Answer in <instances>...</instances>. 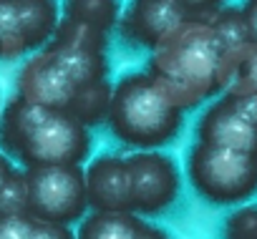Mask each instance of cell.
<instances>
[{"mask_svg":"<svg viewBox=\"0 0 257 239\" xmlns=\"http://www.w3.org/2000/svg\"><path fill=\"white\" fill-rule=\"evenodd\" d=\"M28 184V214L38 221L76 224L86 216L88 191L86 169L81 164H48L26 166Z\"/></svg>","mask_w":257,"mask_h":239,"instance_id":"5b68a950","label":"cell"},{"mask_svg":"<svg viewBox=\"0 0 257 239\" xmlns=\"http://www.w3.org/2000/svg\"><path fill=\"white\" fill-rule=\"evenodd\" d=\"M132 174L134 211L142 216H159L172 209L182 194V171L169 154L159 149L126 156Z\"/></svg>","mask_w":257,"mask_h":239,"instance_id":"52a82bcc","label":"cell"},{"mask_svg":"<svg viewBox=\"0 0 257 239\" xmlns=\"http://www.w3.org/2000/svg\"><path fill=\"white\" fill-rule=\"evenodd\" d=\"M142 226L137 211H91L81 219L76 239H137Z\"/></svg>","mask_w":257,"mask_h":239,"instance_id":"4fadbf2b","label":"cell"},{"mask_svg":"<svg viewBox=\"0 0 257 239\" xmlns=\"http://www.w3.org/2000/svg\"><path fill=\"white\" fill-rule=\"evenodd\" d=\"M239 13H242V18H244V26H247V31H249L252 43L257 46V0H242Z\"/></svg>","mask_w":257,"mask_h":239,"instance_id":"44dd1931","label":"cell"},{"mask_svg":"<svg viewBox=\"0 0 257 239\" xmlns=\"http://www.w3.org/2000/svg\"><path fill=\"white\" fill-rule=\"evenodd\" d=\"M0 214H28V184L26 171L16 169L0 194Z\"/></svg>","mask_w":257,"mask_h":239,"instance_id":"e0dca14e","label":"cell"},{"mask_svg":"<svg viewBox=\"0 0 257 239\" xmlns=\"http://www.w3.org/2000/svg\"><path fill=\"white\" fill-rule=\"evenodd\" d=\"M58 23V0H0V61L13 63L46 48Z\"/></svg>","mask_w":257,"mask_h":239,"instance_id":"8992f818","label":"cell"},{"mask_svg":"<svg viewBox=\"0 0 257 239\" xmlns=\"http://www.w3.org/2000/svg\"><path fill=\"white\" fill-rule=\"evenodd\" d=\"M222 239H257V204L237 206L222 224Z\"/></svg>","mask_w":257,"mask_h":239,"instance_id":"2e32d148","label":"cell"},{"mask_svg":"<svg viewBox=\"0 0 257 239\" xmlns=\"http://www.w3.org/2000/svg\"><path fill=\"white\" fill-rule=\"evenodd\" d=\"M137 239H172V236L162 226H154V224H147L144 221V226H142V231H139Z\"/></svg>","mask_w":257,"mask_h":239,"instance_id":"603a6c76","label":"cell"},{"mask_svg":"<svg viewBox=\"0 0 257 239\" xmlns=\"http://www.w3.org/2000/svg\"><path fill=\"white\" fill-rule=\"evenodd\" d=\"M111 91H113V86L108 81H101V83H93V86H83L76 93L68 113H73L78 121L86 124V126L106 121L108 103H111Z\"/></svg>","mask_w":257,"mask_h":239,"instance_id":"9a60e30c","label":"cell"},{"mask_svg":"<svg viewBox=\"0 0 257 239\" xmlns=\"http://www.w3.org/2000/svg\"><path fill=\"white\" fill-rule=\"evenodd\" d=\"M197 141L257 154V121L234 101L232 93L214 98L197 121Z\"/></svg>","mask_w":257,"mask_h":239,"instance_id":"8fae6325","label":"cell"},{"mask_svg":"<svg viewBox=\"0 0 257 239\" xmlns=\"http://www.w3.org/2000/svg\"><path fill=\"white\" fill-rule=\"evenodd\" d=\"M192 13L177 0H128V8L118 18V36L134 48L157 51L174 38Z\"/></svg>","mask_w":257,"mask_h":239,"instance_id":"9c48e42d","label":"cell"},{"mask_svg":"<svg viewBox=\"0 0 257 239\" xmlns=\"http://www.w3.org/2000/svg\"><path fill=\"white\" fill-rule=\"evenodd\" d=\"M0 118H3V108H0Z\"/></svg>","mask_w":257,"mask_h":239,"instance_id":"cb8c5ba5","label":"cell"},{"mask_svg":"<svg viewBox=\"0 0 257 239\" xmlns=\"http://www.w3.org/2000/svg\"><path fill=\"white\" fill-rule=\"evenodd\" d=\"M182 111L152 71H134L113 86L106 124L123 146L152 151L164 149L182 134Z\"/></svg>","mask_w":257,"mask_h":239,"instance_id":"3957f363","label":"cell"},{"mask_svg":"<svg viewBox=\"0 0 257 239\" xmlns=\"http://www.w3.org/2000/svg\"><path fill=\"white\" fill-rule=\"evenodd\" d=\"M31 239H76V234L68 224H53V221H38L36 219Z\"/></svg>","mask_w":257,"mask_h":239,"instance_id":"d6986e66","label":"cell"},{"mask_svg":"<svg viewBox=\"0 0 257 239\" xmlns=\"http://www.w3.org/2000/svg\"><path fill=\"white\" fill-rule=\"evenodd\" d=\"M78 91L81 86L68 76V71L48 48L31 53L16 78V93L46 108L68 111Z\"/></svg>","mask_w":257,"mask_h":239,"instance_id":"30bf717a","label":"cell"},{"mask_svg":"<svg viewBox=\"0 0 257 239\" xmlns=\"http://www.w3.org/2000/svg\"><path fill=\"white\" fill-rule=\"evenodd\" d=\"M192 16H214L219 8H224L227 0H177Z\"/></svg>","mask_w":257,"mask_h":239,"instance_id":"ffe728a7","label":"cell"},{"mask_svg":"<svg viewBox=\"0 0 257 239\" xmlns=\"http://www.w3.org/2000/svg\"><path fill=\"white\" fill-rule=\"evenodd\" d=\"M63 18L91 26L101 33H108L113 26H118V3L116 0H63L61 3Z\"/></svg>","mask_w":257,"mask_h":239,"instance_id":"5bb4252c","label":"cell"},{"mask_svg":"<svg viewBox=\"0 0 257 239\" xmlns=\"http://www.w3.org/2000/svg\"><path fill=\"white\" fill-rule=\"evenodd\" d=\"M192 189L214 206L244 204L257 194V154L197 141L184 164Z\"/></svg>","mask_w":257,"mask_h":239,"instance_id":"277c9868","label":"cell"},{"mask_svg":"<svg viewBox=\"0 0 257 239\" xmlns=\"http://www.w3.org/2000/svg\"><path fill=\"white\" fill-rule=\"evenodd\" d=\"M149 71L177 106L189 108L234 81L237 66L212 23V16H192L189 23L154 51Z\"/></svg>","mask_w":257,"mask_h":239,"instance_id":"6da1fadb","label":"cell"},{"mask_svg":"<svg viewBox=\"0 0 257 239\" xmlns=\"http://www.w3.org/2000/svg\"><path fill=\"white\" fill-rule=\"evenodd\" d=\"M33 226L31 214H0V239H31Z\"/></svg>","mask_w":257,"mask_h":239,"instance_id":"ac0fdd59","label":"cell"},{"mask_svg":"<svg viewBox=\"0 0 257 239\" xmlns=\"http://www.w3.org/2000/svg\"><path fill=\"white\" fill-rule=\"evenodd\" d=\"M13 171H16V166H13L11 156L6 151H0V194H3V189H6L8 179L13 176Z\"/></svg>","mask_w":257,"mask_h":239,"instance_id":"7402d4cb","label":"cell"},{"mask_svg":"<svg viewBox=\"0 0 257 239\" xmlns=\"http://www.w3.org/2000/svg\"><path fill=\"white\" fill-rule=\"evenodd\" d=\"M68 76L83 88L101 81H108V58H106V33L61 18L53 41L46 46Z\"/></svg>","mask_w":257,"mask_h":239,"instance_id":"ba28073f","label":"cell"},{"mask_svg":"<svg viewBox=\"0 0 257 239\" xmlns=\"http://www.w3.org/2000/svg\"><path fill=\"white\" fill-rule=\"evenodd\" d=\"M0 151L23 169L83 164L91 154V131L73 113L31 103L16 93L0 118Z\"/></svg>","mask_w":257,"mask_h":239,"instance_id":"7a4b0ae2","label":"cell"},{"mask_svg":"<svg viewBox=\"0 0 257 239\" xmlns=\"http://www.w3.org/2000/svg\"><path fill=\"white\" fill-rule=\"evenodd\" d=\"M88 206L93 211H134L132 174L126 156L101 154L86 166Z\"/></svg>","mask_w":257,"mask_h":239,"instance_id":"7c38bea8","label":"cell"}]
</instances>
